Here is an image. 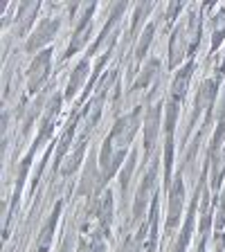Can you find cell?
<instances>
[{"mask_svg": "<svg viewBox=\"0 0 225 252\" xmlns=\"http://www.w3.org/2000/svg\"><path fill=\"white\" fill-rule=\"evenodd\" d=\"M50 57H52L50 52H43L36 61L32 63V68H30V93H34V90L45 81V74H47V70H50Z\"/></svg>", "mask_w": 225, "mask_h": 252, "instance_id": "1", "label": "cell"}, {"mask_svg": "<svg viewBox=\"0 0 225 252\" xmlns=\"http://www.w3.org/2000/svg\"><path fill=\"white\" fill-rule=\"evenodd\" d=\"M86 72H88V63L81 61V63L77 65V70H74L72 81H70V86H68V97H72V94H74V90H77V86L81 84V79H84Z\"/></svg>", "mask_w": 225, "mask_h": 252, "instance_id": "2", "label": "cell"}]
</instances>
